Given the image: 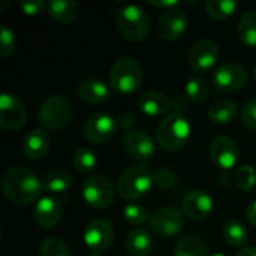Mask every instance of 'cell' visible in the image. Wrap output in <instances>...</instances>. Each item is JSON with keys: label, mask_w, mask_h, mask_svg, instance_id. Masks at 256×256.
<instances>
[{"label": "cell", "mask_w": 256, "mask_h": 256, "mask_svg": "<svg viewBox=\"0 0 256 256\" xmlns=\"http://www.w3.org/2000/svg\"><path fill=\"white\" fill-rule=\"evenodd\" d=\"M2 189L9 202L16 207L36 201L44 190L42 180L27 166L9 168L2 180Z\"/></svg>", "instance_id": "1"}, {"label": "cell", "mask_w": 256, "mask_h": 256, "mask_svg": "<svg viewBox=\"0 0 256 256\" xmlns=\"http://www.w3.org/2000/svg\"><path fill=\"white\" fill-rule=\"evenodd\" d=\"M190 138V124L184 114L170 112L160 120L156 130V142L165 152H177L183 148Z\"/></svg>", "instance_id": "2"}, {"label": "cell", "mask_w": 256, "mask_h": 256, "mask_svg": "<svg viewBox=\"0 0 256 256\" xmlns=\"http://www.w3.org/2000/svg\"><path fill=\"white\" fill-rule=\"evenodd\" d=\"M144 75L140 63L129 56L116 60L110 72V86L120 94H132L142 84Z\"/></svg>", "instance_id": "3"}, {"label": "cell", "mask_w": 256, "mask_h": 256, "mask_svg": "<svg viewBox=\"0 0 256 256\" xmlns=\"http://www.w3.org/2000/svg\"><path fill=\"white\" fill-rule=\"evenodd\" d=\"M117 28L126 40L141 42L150 33V18L138 4H126L117 10Z\"/></svg>", "instance_id": "4"}, {"label": "cell", "mask_w": 256, "mask_h": 256, "mask_svg": "<svg viewBox=\"0 0 256 256\" xmlns=\"http://www.w3.org/2000/svg\"><path fill=\"white\" fill-rule=\"evenodd\" d=\"M153 184V174L148 171V168L142 165H134L124 170L123 174L118 177L116 190L120 198L126 201H135L147 195L152 190Z\"/></svg>", "instance_id": "5"}, {"label": "cell", "mask_w": 256, "mask_h": 256, "mask_svg": "<svg viewBox=\"0 0 256 256\" xmlns=\"http://www.w3.org/2000/svg\"><path fill=\"white\" fill-rule=\"evenodd\" d=\"M39 123L51 132L64 129L74 118V110L69 99L62 94H52L44 100L38 114Z\"/></svg>", "instance_id": "6"}, {"label": "cell", "mask_w": 256, "mask_h": 256, "mask_svg": "<svg viewBox=\"0 0 256 256\" xmlns=\"http://www.w3.org/2000/svg\"><path fill=\"white\" fill-rule=\"evenodd\" d=\"M116 189L111 180L102 174L88 177L82 184V198L84 201L96 210L108 208L116 196Z\"/></svg>", "instance_id": "7"}, {"label": "cell", "mask_w": 256, "mask_h": 256, "mask_svg": "<svg viewBox=\"0 0 256 256\" xmlns=\"http://www.w3.org/2000/svg\"><path fill=\"white\" fill-rule=\"evenodd\" d=\"M213 86L220 93H236L248 82V72L240 63L228 62L216 68L212 76Z\"/></svg>", "instance_id": "8"}, {"label": "cell", "mask_w": 256, "mask_h": 256, "mask_svg": "<svg viewBox=\"0 0 256 256\" xmlns=\"http://www.w3.org/2000/svg\"><path fill=\"white\" fill-rule=\"evenodd\" d=\"M152 231L158 237H174L184 225V216L177 207H162L156 210L148 220Z\"/></svg>", "instance_id": "9"}, {"label": "cell", "mask_w": 256, "mask_h": 256, "mask_svg": "<svg viewBox=\"0 0 256 256\" xmlns=\"http://www.w3.org/2000/svg\"><path fill=\"white\" fill-rule=\"evenodd\" d=\"M27 122V108L21 99L3 93L0 96V126L6 130H18Z\"/></svg>", "instance_id": "10"}, {"label": "cell", "mask_w": 256, "mask_h": 256, "mask_svg": "<svg viewBox=\"0 0 256 256\" xmlns=\"http://www.w3.org/2000/svg\"><path fill=\"white\" fill-rule=\"evenodd\" d=\"M117 128V120L112 116L106 112H96L86 120L82 132L92 144H104L114 136Z\"/></svg>", "instance_id": "11"}, {"label": "cell", "mask_w": 256, "mask_h": 256, "mask_svg": "<svg viewBox=\"0 0 256 256\" xmlns=\"http://www.w3.org/2000/svg\"><path fill=\"white\" fill-rule=\"evenodd\" d=\"M82 238L90 254H100L111 246L114 240V226L106 219H94L86 226Z\"/></svg>", "instance_id": "12"}, {"label": "cell", "mask_w": 256, "mask_h": 256, "mask_svg": "<svg viewBox=\"0 0 256 256\" xmlns=\"http://www.w3.org/2000/svg\"><path fill=\"white\" fill-rule=\"evenodd\" d=\"M123 147L129 158L138 162H147L154 156L156 144L142 129H130L123 136Z\"/></svg>", "instance_id": "13"}, {"label": "cell", "mask_w": 256, "mask_h": 256, "mask_svg": "<svg viewBox=\"0 0 256 256\" xmlns=\"http://www.w3.org/2000/svg\"><path fill=\"white\" fill-rule=\"evenodd\" d=\"M219 57L218 44L212 39L198 40L189 52V64L195 74H206L216 64Z\"/></svg>", "instance_id": "14"}, {"label": "cell", "mask_w": 256, "mask_h": 256, "mask_svg": "<svg viewBox=\"0 0 256 256\" xmlns=\"http://www.w3.org/2000/svg\"><path fill=\"white\" fill-rule=\"evenodd\" d=\"M210 158L213 164L220 170H231L238 164L240 150L237 142L230 136H218L210 144Z\"/></svg>", "instance_id": "15"}, {"label": "cell", "mask_w": 256, "mask_h": 256, "mask_svg": "<svg viewBox=\"0 0 256 256\" xmlns=\"http://www.w3.org/2000/svg\"><path fill=\"white\" fill-rule=\"evenodd\" d=\"M188 27V14L180 9L174 8L166 10L158 24V33L165 40H177L183 36Z\"/></svg>", "instance_id": "16"}, {"label": "cell", "mask_w": 256, "mask_h": 256, "mask_svg": "<svg viewBox=\"0 0 256 256\" xmlns=\"http://www.w3.org/2000/svg\"><path fill=\"white\" fill-rule=\"evenodd\" d=\"M213 212V198L206 190H192L183 200V213L192 220H204Z\"/></svg>", "instance_id": "17"}, {"label": "cell", "mask_w": 256, "mask_h": 256, "mask_svg": "<svg viewBox=\"0 0 256 256\" xmlns=\"http://www.w3.org/2000/svg\"><path fill=\"white\" fill-rule=\"evenodd\" d=\"M33 219L40 228H54L62 219V207L51 196L40 198L33 208Z\"/></svg>", "instance_id": "18"}, {"label": "cell", "mask_w": 256, "mask_h": 256, "mask_svg": "<svg viewBox=\"0 0 256 256\" xmlns=\"http://www.w3.org/2000/svg\"><path fill=\"white\" fill-rule=\"evenodd\" d=\"M21 148L27 159H42L50 152V136L42 129H33L24 135Z\"/></svg>", "instance_id": "19"}, {"label": "cell", "mask_w": 256, "mask_h": 256, "mask_svg": "<svg viewBox=\"0 0 256 256\" xmlns=\"http://www.w3.org/2000/svg\"><path fill=\"white\" fill-rule=\"evenodd\" d=\"M172 106L171 99L162 93V92H156V90H148L146 93H142L138 99V108L140 111H142L144 114L150 116V117H159L168 112V110Z\"/></svg>", "instance_id": "20"}, {"label": "cell", "mask_w": 256, "mask_h": 256, "mask_svg": "<svg viewBox=\"0 0 256 256\" xmlns=\"http://www.w3.org/2000/svg\"><path fill=\"white\" fill-rule=\"evenodd\" d=\"M78 96L86 104L98 105V104H102L108 99L110 92H108L106 84L102 82L100 80L88 78V80H84L78 86Z\"/></svg>", "instance_id": "21"}, {"label": "cell", "mask_w": 256, "mask_h": 256, "mask_svg": "<svg viewBox=\"0 0 256 256\" xmlns=\"http://www.w3.org/2000/svg\"><path fill=\"white\" fill-rule=\"evenodd\" d=\"M124 248L130 256H148L153 250V238L148 231L136 228L128 234Z\"/></svg>", "instance_id": "22"}, {"label": "cell", "mask_w": 256, "mask_h": 256, "mask_svg": "<svg viewBox=\"0 0 256 256\" xmlns=\"http://www.w3.org/2000/svg\"><path fill=\"white\" fill-rule=\"evenodd\" d=\"M50 16L60 24L72 22L80 12L78 4L74 0H52L46 4Z\"/></svg>", "instance_id": "23"}, {"label": "cell", "mask_w": 256, "mask_h": 256, "mask_svg": "<svg viewBox=\"0 0 256 256\" xmlns=\"http://www.w3.org/2000/svg\"><path fill=\"white\" fill-rule=\"evenodd\" d=\"M238 108L230 99H218L208 108V117L218 124H226L237 117Z\"/></svg>", "instance_id": "24"}, {"label": "cell", "mask_w": 256, "mask_h": 256, "mask_svg": "<svg viewBox=\"0 0 256 256\" xmlns=\"http://www.w3.org/2000/svg\"><path fill=\"white\" fill-rule=\"evenodd\" d=\"M42 186H44V190L54 194V195L66 194L72 186V177L63 170H52L44 176Z\"/></svg>", "instance_id": "25"}, {"label": "cell", "mask_w": 256, "mask_h": 256, "mask_svg": "<svg viewBox=\"0 0 256 256\" xmlns=\"http://www.w3.org/2000/svg\"><path fill=\"white\" fill-rule=\"evenodd\" d=\"M222 236H224V240L232 248H242L243 249V248H246V243L249 240L248 228L238 220H228L224 225Z\"/></svg>", "instance_id": "26"}, {"label": "cell", "mask_w": 256, "mask_h": 256, "mask_svg": "<svg viewBox=\"0 0 256 256\" xmlns=\"http://www.w3.org/2000/svg\"><path fill=\"white\" fill-rule=\"evenodd\" d=\"M174 256H208L207 246L198 236H186L180 238L174 248Z\"/></svg>", "instance_id": "27"}, {"label": "cell", "mask_w": 256, "mask_h": 256, "mask_svg": "<svg viewBox=\"0 0 256 256\" xmlns=\"http://www.w3.org/2000/svg\"><path fill=\"white\" fill-rule=\"evenodd\" d=\"M237 34L244 45L256 48V10H249L240 18Z\"/></svg>", "instance_id": "28"}, {"label": "cell", "mask_w": 256, "mask_h": 256, "mask_svg": "<svg viewBox=\"0 0 256 256\" xmlns=\"http://www.w3.org/2000/svg\"><path fill=\"white\" fill-rule=\"evenodd\" d=\"M238 8V3L234 0H207L204 3V9L208 16L213 20H226L230 18Z\"/></svg>", "instance_id": "29"}, {"label": "cell", "mask_w": 256, "mask_h": 256, "mask_svg": "<svg viewBox=\"0 0 256 256\" xmlns=\"http://www.w3.org/2000/svg\"><path fill=\"white\" fill-rule=\"evenodd\" d=\"M96 164H98L96 154L88 147H80L74 154V166L80 174L92 172Z\"/></svg>", "instance_id": "30"}, {"label": "cell", "mask_w": 256, "mask_h": 256, "mask_svg": "<svg viewBox=\"0 0 256 256\" xmlns=\"http://www.w3.org/2000/svg\"><path fill=\"white\" fill-rule=\"evenodd\" d=\"M186 96L194 104H198V105L204 104L208 98V87H207L206 81L201 76L189 78V81L186 84Z\"/></svg>", "instance_id": "31"}, {"label": "cell", "mask_w": 256, "mask_h": 256, "mask_svg": "<svg viewBox=\"0 0 256 256\" xmlns=\"http://www.w3.org/2000/svg\"><path fill=\"white\" fill-rule=\"evenodd\" d=\"M39 256H72L68 244L56 237H48L40 243Z\"/></svg>", "instance_id": "32"}, {"label": "cell", "mask_w": 256, "mask_h": 256, "mask_svg": "<svg viewBox=\"0 0 256 256\" xmlns=\"http://www.w3.org/2000/svg\"><path fill=\"white\" fill-rule=\"evenodd\" d=\"M123 218L124 220L129 224V225H134V226H140L142 225L144 222L150 220V216H148V212L146 207L140 206V204H128L124 208H123Z\"/></svg>", "instance_id": "33"}, {"label": "cell", "mask_w": 256, "mask_h": 256, "mask_svg": "<svg viewBox=\"0 0 256 256\" xmlns=\"http://www.w3.org/2000/svg\"><path fill=\"white\" fill-rule=\"evenodd\" d=\"M236 184L243 190V192H249L255 188L256 184V172L255 170L249 165H243L238 166L236 171Z\"/></svg>", "instance_id": "34"}, {"label": "cell", "mask_w": 256, "mask_h": 256, "mask_svg": "<svg viewBox=\"0 0 256 256\" xmlns=\"http://www.w3.org/2000/svg\"><path fill=\"white\" fill-rule=\"evenodd\" d=\"M16 46V39H15V33L8 28L6 26H3L0 28V56L2 57H9L14 54Z\"/></svg>", "instance_id": "35"}, {"label": "cell", "mask_w": 256, "mask_h": 256, "mask_svg": "<svg viewBox=\"0 0 256 256\" xmlns=\"http://www.w3.org/2000/svg\"><path fill=\"white\" fill-rule=\"evenodd\" d=\"M153 182L159 189H171L176 183V174L170 168H159L153 174Z\"/></svg>", "instance_id": "36"}, {"label": "cell", "mask_w": 256, "mask_h": 256, "mask_svg": "<svg viewBox=\"0 0 256 256\" xmlns=\"http://www.w3.org/2000/svg\"><path fill=\"white\" fill-rule=\"evenodd\" d=\"M242 120L248 129L256 134V99L248 102L242 111Z\"/></svg>", "instance_id": "37"}, {"label": "cell", "mask_w": 256, "mask_h": 256, "mask_svg": "<svg viewBox=\"0 0 256 256\" xmlns=\"http://www.w3.org/2000/svg\"><path fill=\"white\" fill-rule=\"evenodd\" d=\"M45 6H46V3L42 0H21L20 2V9L22 10V14L30 15V16L40 14Z\"/></svg>", "instance_id": "38"}, {"label": "cell", "mask_w": 256, "mask_h": 256, "mask_svg": "<svg viewBox=\"0 0 256 256\" xmlns=\"http://www.w3.org/2000/svg\"><path fill=\"white\" fill-rule=\"evenodd\" d=\"M116 120H117V126L124 130H130L135 123V117L130 112H122Z\"/></svg>", "instance_id": "39"}, {"label": "cell", "mask_w": 256, "mask_h": 256, "mask_svg": "<svg viewBox=\"0 0 256 256\" xmlns=\"http://www.w3.org/2000/svg\"><path fill=\"white\" fill-rule=\"evenodd\" d=\"M189 106V98L186 94H177L176 99L172 100V108L176 110V112H184Z\"/></svg>", "instance_id": "40"}, {"label": "cell", "mask_w": 256, "mask_h": 256, "mask_svg": "<svg viewBox=\"0 0 256 256\" xmlns=\"http://www.w3.org/2000/svg\"><path fill=\"white\" fill-rule=\"evenodd\" d=\"M148 3L156 8H165L166 10L174 9L180 4V2H177V0H148Z\"/></svg>", "instance_id": "41"}, {"label": "cell", "mask_w": 256, "mask_h": 256, "mask_svg": "<svg viewBox=\"0 0 256 256\" xmlns=\"http://www.w3.org/2000/svg\"><path fill=\"white\" fill-rule=\"evenodd\" d=\"M246 214H248L249 222L256 226V200L254 202L249 204V207H248V210H246Z\"/></svg>", "instance_id": "42"}, {"label": "cell", "mask_w": 256, "mask_h": 256, "mask_svg": "<svg viewBox=\"0 0 256 256\" xmlns=\"http://www.w3.org/2000/svg\"><path fill=\"white\" fill-rule=\"evenodd\" d=\"M237 256H256V248L254 246H246L243 249H240V252Z\"/></svg>", "instance_id": "43"}, {"label": "cell", "mask_w": 256, "mask_h": 256, "mask_svg": "<svg viewBox=\"0 0 256 256\" xmlns=\"http://www.w3.org/2000/svg\"><path fill=\"white\" fill-rule=\"evenodd\" d=\"M208 256H225L224 254H213V255H208Z\"/></svg>", "instance_id": "44"}, {"label": "cell", "mask_w": 256, "mask_h": 256, "mask_svg": "<svg viewBox=\"0 0 256 256\" xmlns=\"http://www.w3.org/2000/svg\"><path fill=\"white\" fill-rule=\"evenodd\" d=\"M254 75H255V81H256V66H255V70H254Z\"/></svg>", "instance_id": "45"}]
</instances>
